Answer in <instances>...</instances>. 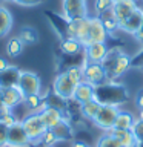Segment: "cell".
Segmentation results:
<instances>
[{
  "label": "cell",
  "mask_w": 143,
  "mask_h": 147,
  "mask_svg": "<svg viewBox=\"0 0 143 147\" xmlns=\"http://www.w3.org/2000/svg\"><path fill=\"white\" fill-rule=\"evenodd\" d=\"M129 98L128 89L123 84L115 81H106L100 86L94 87V100L99 101L101 106H115L125 104Z\"/></svg>",
  "instance_id": "cell-1"
},
{
  "label": "cell",
  "mask_w": 143,
  "mask_h": 147,
  "mask_svg": "<svg viewBox=\"0 0 143 147\" xmlns=\"http://www.w3.org/2000/svg\"><path fill=\"white\" fill-rule=\"evenodd\" d=\"M77 84H74L72 80L68 77L66 71L60 72L52 83V94H55L59 98L65 101H69L74 98V92H76Z\"/></svg>",
  "instance_id": "cell-2"
},
{
  "label": "cell",
  "mask_w": 143,
  "mask_h": 147,
  "mask_svg": "<svg viewBox=\"0 0 143 147\" xmlns=\"http://www.w3.org/2000/svg\"><path fill=\"white\" fill-rule=\"evenodd\" d=\"M22 124H23V127H25L31 142H34V141L39 142L42 135L48 130L45 126V123H43V119L40 117V113H37V112H32V113L28 115V117H25L22 119Z\"/></svg>",
  "instance_id": "cell-3"
},
{
  "label": "cell",
  "mask_w": 143,
  "mask_h": 147,
  "mask_svg": "<svg viewBox=\"0 0 143 147\" xmlns=\"http://www.w3.org/2000/svg\"><path fill=\"white\" fill-rule=\"evenodd\" d=\"M83 69V81H86L91 86H100L108 81V74L101 66V63H85Z\"/></svg>",
  "instance_id": "cell-4"
},
{
  "label": "cell",
  "mask_w": 143,
  "mask_h": 147,
  "mask_svg": "<svg viewBox=\"0 0 143 147\" xmlns=\"http://www.w3.org/2000/svg\"><path fill=\"white\" fill-rule=\"evenodd\" d=\"M118 113H120V109L115 107V106H101L97 117L94 118V124L97 127H100L101 130L109 132L114 129Z\"/></svg>",
  "instance_id": "cell-5"
},
{
  "label": "cell",
  "mask_w": 143,
  "mask_h": 147,
  "mask_svg": "<svg viewBox=\"0 0 143 147\" xmlns=\"http://www.w3.org/2000/svg\"><path fill=\"white\" fill-rule=\"evenodd\" d=\"M62 11L68 20L83 18V17H88V3L86 0H63Z\"/></svg>",
  "instance_id": "cell-6"
},
{
  "label": "cell",
  "mask_w": 143,
  "mask_h": 147,
  "mask_svg": "<svg viewBox=\"0 0 143 147\" xmlns=\"http://www.w3.org/2000/svg\"><path fill=\"white\" fill-rule=\"evenodd\" d=\"M18 87H20V90L25 94V96L40 94V89H42L40 77L37 75V74H34V72L22 71L20 80H18Z\"/></svg>",
  "instance_id": "cell-7"
},
{
  "label": "cell",
  "mask_w": 143,
  "mask_h": 147,
  "mask_svg": "<svg viewBox=\"0 0 143 147\" xmlns=\"http://www.w3.org/2000/svg\"><path fill=\"white\" fill-rule=\"evenodd\" d=\"M29 136L23 127L22 121H17L12 124L11 127H8V147H26L29 146Z\"/></svg>",
  "instance_id": "cell-8"
},
{
  "label": "cell",
  "mask_w": 143,
  "mask_h": 147,
  "mask_svg": "<svg viewBox=\"0 0 143 147\" xmlns=\"http://www.w3.org/2000/svg\"><path fill=\"white\" fill-rule=\"evenodd\" d=\"M108 49L109 48L106 46V43H89L83 46L85 60L88 63H101L108 54Z\"/></svg>",
  "instance_id": "cell-9"
},
{
  "label": "cell",
  "mask_w": 143,
  "mask_h": 147,
  "mask_svg": "<svg viewBox=\"0 0 143 147\" xmlns=\"http://www.w3.org/2000/svg\"><path fill=\"white\" fill-rule=\"evenodd\" d=\"M108 32H106L103 22L100 20V17H89V43H106L108 38Z\"/></svg>",
  "instance_id": "cell-10"
},
{
  "label": "cell",
  "mask_w": 143,
  "mask_h": 147,
  "mask_svg": "<svg viewBox=\"0 0 143 147\" xmlns=\"http://www.w3.org/2000/svg\"><path fill=\"white\" fill-rule=\"evenodd\" d=\"M45 16L51 22V26H52V29L57 32V35L60 37V38H62V40L69 38V34H68L69 20L63 16V14H62V16H59V14H54L52 11H46Z\"/></svg>",
  "instance_id": "cell-11"
},
{
  "label": "cell",
  "mask_w": 143,
  "mask_h": 147,
  "mask_svg": "<svg viewBox=\"0 0 143 147\" xmlns=\"http://www.w3.org/2000/svg\"><path fill=\"white\" fill-rule=\"evenodd\" d=\"M137 3L136 0H120V2H114V6H112V14L114 17L117 18L118 25H122V23L126 20V18L132 14L134 9H137Z\"/></svg>",
  "instance_id": "cell-12"
},
{
  "label": "cell",
  "mask_w": 143,
  "mask_h": 147,
  "mask_svg": "<svg viewBox=\"0 0 143 147\" xmlns=\"http://www.w3.org/2000/svg\"><path fill=\"white\" fill-rule=\"evenodd\" d=\"M0 94H2V104L6 106V107L12 109L18 106L20 103L25 101V94L20 90V87H6V89H0Z\"/></svg>",
  "instance_id": "cell-13"
},
{
  "label": "cell",
  "mask_w": 143,
  "mask_h": 147,
  "mask_svg": "<svg viewBox=\"0 0 143 147\" xmlns=\"http://www.w3.org/2000/svg\"><path fill=\"white\" fill-rule=\"evenodd\" d=\"M40 117L43 119L46 129H54L59 123H62L65 119V113L62 109H57L54 106H46V107L40 112Z\"/></svg>",
  "instance_id": "cell-14"
},
{
  "label": "cell",
  "mask_w": 143,
  "mask_h": 147,
  "mask_svg": "<svg viewBox=\"0 0 143 147\" xmlns=\"http://www.w3.org/2000/svg\"><path fill=\"white\" fill-rule=\"evenodd\" d=\"M131 63H132V58L129 57L128 54L122 52V54L117 57V60H115L112 69H111L109 74H108V81H115L117 78H120L129 67H131Z\"/></svg>",
  "instance_id": "cell-15"
},
{
  "label": "cell",
  "mask_w": 143,
  "mask_h": 147,
  "mask_svg": "<svg viewBox=\"0 0 143 147\" xmlns=\"http://www.w3.org/2000/svg\"><path fill=\"white\" fill-rule=\"evenodd\" d=\"M142 23H143V9L137 8V9H134L131 16L120 25V29H123L125 32L134 35L142 29Z\"/></svg>",
  "instance_id": "cell-16"
},
{
  "label": "cell",
  "mask_w": 143,
  "mask_h": 147,
  "mask_svg": "<svg viewBox=\"0 0 143 147\" xmlns=\"http://www.w3.org/2000/svg\"><path fill=\"white\" fill-rule=\"evenodd\" d=\"M20 74H22V71L16 66H8L5 71H2L0 72V89L18 86Z\"/></svg>",
  "instance_id": "cell-17"
},
{
  "label": "cell",
  "mask_w": 143,
  "mask_h": 147,
  "mask_svg": "<svg viewBox=\"0 0 143 147\" xmlns=\"http://www.w3.org/2000/svg\"><path fill=\"white\" fill-rule=\"evenodd\" d=\"M72 100L77 101L78 104H83V103H88V101L94 100V86L88 84L86 81H83V83H80V84H77Z\"/></svg>",
  "instance_id": "cell-18"
},
{
  "label": "cell",
  "mask_w": 143,
  "mask_h": 147,
  "mask_svg": "<svg viewBox=\"0 0 143 147\" xmlns=\"http://www.w3.org/2000/svg\"><path fill=\"white\" fill-rule=\"evenodd\" d=\"M109 133L118 141V144L122 147H134V146H137V140H136V136H134L132 130L112 129V130H109Z\"/></svg>",
  "instance_id": "cell-19"
},
{
  "label": "cell",
  "mask_w": 143,
  "mask_h": 147,
  "mask_svg": "<svg viewBox=\"0 0 143 147\" xmlns=\"http://www.w3.org/2000/svg\"><path fill=\"white\" fill-rule=\"evenodd\" d=\"M12 28V16L9 9L3 5H0V37L8 35V32Z\"/></svg>",
  "instance_id": "cell-20"
},
{
  "label": "cell",
  "mask_w": 143,
  "mask_h": 147,
  "mask_svg": "<svg viewBox=\"0 0 143 147\" xmlns=\"http://www.w3.org/2000/svg\"><path fill=\"white\" fill-rule=\"evenodd\" d=\"M134 115L131 112H125V110H120L117 119H115V124H114V129H122V130H131L132 126H134Z\"/></svg>",
  "instance_id": "cell-21"
},
{
  "label": "cell",
  "mask_w": 143,
  "mask_h": 147,
  "mask_svg": "<svg viewBox=\"0 0 143 147\" xmlns=\"http://www.w3.org/2000/svg\"><path fill=\"white\" fill-rule=\"evenodd\" d=\"M60 49H62L65 55H77L83 51V45L76 38H66V40H62Z\"/></svg>",
  "instance_id": "cell-22"
},
{
  "label": "cell",
  "mask_w": 143,
  "mask_h": 147,
  "mask_svg": "<svg viewBox=\"0 0 143 147\" xmlns=\"http://www.w3.org/2000/svg\"><path fill=\"white\" fill-rule=\"evenodd\" d=\"M55 136L59 138V141H68V140H72L74 133H72V129H71V124H69L66 119H63L62 123H59L54 129H51Z\"/></svg>",
  "instance_id": "cell-23"
},
{
  "label": "cell",
  "mask_w": 143,
  "mask_h": 147,
  "mask_svg": "<svg viewBox=\"0 0 143 147\" xmlns=\"http://www.w3.org/2000/svg\"><path fill=\"white\" fill-rule=\"evenodd\" d=\"M100 107H101V104L99 103V101L91 100V101H88V103H83V104L80 106V113H82L86 119H91V121H94V118L97 117V113H99Z\"/></svg>",
  "instance_id": "cell-24"
},
{
  "label": "cell",
  "mask_w": 143,
  "mask_h": 147,
  "mask_svg": "<svg viewBox=\"0 0 143 147\" xmlns=\"http://www.w3.org/2000/svg\"><path fill=\"white\" fill-rule=\"evenodd\" d=\"M99 17H100V20L103 22V26H105V29H106L108 34H114L115 31L120 29V25H118L117 18L114 17L112 11H106L103 14H100Z\"/></svg>",
  "instance_id": "cell-25"
},
{
  "label": "cell",
  "mask_w": 143,
  "mask_h": 147,
  "mask_svg": "<svg viewBox=\"0 0 143 147\" xmlns=\"http://www.w3.org/2000/svg\"><path fill=\"white\" fill-rule=\"evenodd\" d=\"M18 38L22 40L23 45H34V43H37V40H39V34H37V31L34 29V28L25 26V28L20 29Z\"/></svg>",
  "instance_id": "cell-26"
},
{
  "label": "cell",
  "mask_w": 143,
  "mask_h": 147,
  "mask_svg": "<svg viewBox=\"0 0 143 147\" xmlns=\"http://www.w3.org/2000/svg\"><path fill=\"white\" fill-rule=\"evenodd\" d=\"M23 45L22 43V40L18 38V37H14V38H9L8 40V43H6V54H8V57H18V55L22 54V51H23Z\"/></svg>",
  "instance_id": "cell-27"
},
{
  "label": "cell",
  "mask_w": 143,
  "mask_h": 147,
  "mask_svg": "<svg viewBox=\"0 0 143 147\" xmlns=\"http://www.w3.org/2000/svg\"><path fill=\"white\" fill-rule=\"evenodd\" d=\"M66 74L72 80L74 84H80V83H83V69H82V66H69L66 69Z\"/></svg>",
  "instance_id": "cell-28"
},
{
  "label": "cell",
  "mask_w": 143,
  "mask_h": 147,
  "mask_svg": "<svg viewBox=\"0 0 143 147\" xmlns=\"http://www.w3.org/2000/svg\"><path fill=\"white\" fill-rule=\"evenodd\" d=\"M95 147H122V146H120L118 141L108 132V133H105V135H101V136L99 138V141H97V146H95Z\"/></svg>",
  "instance_id": "cell-29"
},
{
  "label": "cell",
  "mask_w": 143,
  "mask_h": 147,
  "mask_svg": "<svg viewBox=\"0 0 143 147\" xmlns=\"http://www.w3.org/2000/svg\"><path fill=\"white\" fill-rule=\"evenodd\" d=\"M59 141V138L55 136V133L51 130V129H48L43 135H42V138L39 140V142L40 144H43V147H52L55 142Z\"/></svg>",
  "instance_id": "cell-30"
},
{
  "label": "cell",
  "mask_w": 143,
  "mask_h": 147,
  "mask_svg": "<svg viewBox=\"0 0 143 147\" xmlns=\"http://www.w3.org/2000/svg\"><path fill=\"white\" fill-rule=\"evenodd\" d=\"M112 6H114V0H95V9L99 14L111 11Z\"/></svg>",
  "instance_id": "cell-31"
},
{
  "label": "cell",
  "mask_w": 143,
  "mask_h": 147,
  "mask_svg": "<svg viewBox=\"0 0 143 147\" xmlns=\"http://www.w3.org/2000/svg\"><path fill=\"white\" fill-rule=\"evenodd\" d=\"M132 133H134V136H136V140H137V144L138 142H142L143 141V121L142 119H136L134 121V126H132Z\"/></svg>",
  "instance_id": "cell-32"
},
{
  "label": "cell",
  "mask_w": 143,
  "mask_h": 147,
  "mask_svg": "<svg viewBox=\"0 0 143 147\" xmlns=\"http://www.w3.org/2000/svg\"><path fill=\"white\" fill-rule=\"evenodd\" d=\"M0 123H2L3 126H6V127H11L12 124L17 123V119H16V117L12 115V112H9V113L2 115V118H0Z\"/></svg>",
  "instance_id": "cell-33"
},
{
  "label": "cell",
  "mask_w": 143,
  "mask_h": 147,
  "mask_svg": "<svg viewBox=\"0 0 143 147\" xmlns=\"http://www.w3.org/2000/svg\"><path fill=\"white\" fill-rule=\"evenodd\" d=\"M8 144V127L0 123V147H6Z\"/></svg>",
  "instance_id": "cell-34"
},
{
  "label": "cell",
  "mask_w": 143,
  "mask_h": 147,
  "mask_svg": "<svg viewBox=\"0 0 143 147\" xmlns=\"http://www.w3.org/2000/svg\"><path fill=\"white\" fill-rule=\"evenodd\" d=\"M136 106L138 110H143V89L138 90L136 95Z\"/></svg>",
  "instance_id": "cell-35"
},
{
  "label": "cell",
  "mask_w": 143,
  "mask_h": 147,
  "mask_svg": "<svg viewBox=\"0 0 143 147\" xmlns=\"http://www.w3.org/2000/svg\"><path fill=\"white\" fill-rule=\"evenodd\" d=\"M45 0H18V5H23V6H35V5H40Z\"/></svg>",
  "instance_id": "cell-36"
},
{
  "label": "cell",
  "mask_w": 143,
  "mask_h": 147,
  "mask_svg": "<svg viewBox=\"0 0 143 147\" xmlns=\"http://www.w3.org/2000/svg\"><path fill=\"white\" fill-rule=\"evenodd\" d=\"M9 66V64H8V61H6V60H5L3 57H0V72H2V71H5V69H6Z\"/></svg>",
  "instance_id": "cell-37"
},
{
  "label": "cell",
  "mask_w": 143,
  "mask_h": 147,
  "mask_svg": "<svg viewBox=\"0 0 143 147\" xmlns=\"http://www.w3.org/2000/svg\"><path fill=\"white\" fill-rule=\"evenodd\" d=\"M72 147H89V146H88L86 142H83V141H74Z\"/></svg>",
  "instance_id": "cell-38"
},
{
  "label": "cell",
  "mask_w": 143,
  "mask_h": 147,
  "mask_svg": "<svg viewBox=\"0 0 143 147\" xmlns=\"http://www.w3.org/2000/svg\"><path fill=\"white\" fill-rule=\"evenodd\" d=\"M134 37H136V40H137V41H142V43H143V31H142V29L138 31L137 34H134Z\"/></svg>",
  "instance_id": "cell-39"
},
{
  "label": "cell",
  "mask_w": 143,
  "mask_h": 147,
  "mask_svg": "<svg viewBox=\"0 0 143 147\" xmlns=\"http://www.w3.org/2000/svg\"><path fill=\"white\" fill-rule=\"evenodd\" d=\"M138 112H140V113H138V119H142V121H143V110H138Z\"/></svg>",
  "instance_id": "cell-40"
},
{
  "label": "cell",
  "mask_w": 143,
  "mask_h": 147,
  "mask_svg": "<svg viewBox=\"0 0 143 147\" xmlns=\"http://www.w3.org/2000/svg\"><path fill=\"white\" fill-rule=\"evenodd\" d=\"M6 2H14V3H18V0H6Z\"/></svg>",
  "instance_id": "cell-41"
},
{
  "label": "cell",
  "mask_w": 143,
  "mask_h": 147,
  "mask_svg": "<svg viewBox=\"0 0 143 147\" xmlns=\"http://www.w3.org/2000/svg\"><path fill=\"white\" fill-rule=\"evenodd\" d=\"M137 146H138V147H143V141H142V142H138Z\"/></svg>",
  "instance_id": "cell-42"
},
{
  "label": "cell",
  "mask_w": 143,
  "mask_h": 147,
  "mask_svg": "<svg viewBox=\"0 0 143 147\" xmlns=\"http://www.w3.org/2000/svg\"><path fill=\"white\" fill-rule=\"evenodd\" d=\"M142 31H143V23H142Z\"/></svg>",
  "instance_id": "cell-43"
},
{
  "label": "cell",
  "mask_w": 143,
  "mask_h": 147,
  "mask_svg": "<svg viewBox=\"0 0 143 147\" xmlns=\"http://www.w3.org/2000/svg\"><path fill=\"white\" fill-rule=\"evenodd\" d=\"M114 2H120V0H114Z\"/></svg>",
  "instance_id": "cell-44"
},
{
  "label": "cell",
  "mask_w": 143,
  "mask_h": 147,
  "mask_svg": "<svg viewBox=\"0 0 143 147\" xmlns=\"http://www.w3.org/2000/svg\"><path fill=\"white\" fill-rule=\"evenodd\" d=\"M134 147H138V146H134Z\"/></svg>",
  "instance_id": "cell-45"
},
{
  "label": "cell",
  "mask_w": 143,
  "mask_h": 147,
  "mask_svg": "<svg viewBox=\"0 0 143 147\" xmlns=\"http://www.w3.org/2000/svg\"><path fill=\"white\" fill-rule=\"evenodd\" d=\"M6 147H8V146H6ZM26 147H29V146H26Z\"/></svg>",
  "instance_id": "cell-46"
}]
</instances>
